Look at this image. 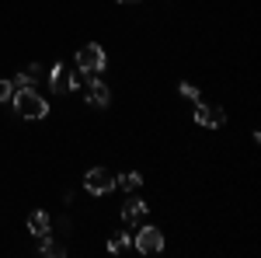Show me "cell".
I'll return each instance as SVG.
<instances>
[{"label":"cell","instance_id":"obj_17","mask_svg":"<svg viewBox=\"0 0 261 258\" xmlns=\"http://www.w3.org/2000/svg\"><path fill=\"white\" fill-rule=\"evenodd\" d=\"M24 74H32V77L39 80V77H42V74H45V70H42V63H32V66H28V70H24Z\"/></svg>","mask_w":261,"mask_h":258},{"label":"cell","instance_id":"obj_14","mask_svg":"<svg viewBox=\"0 0 261 258\" xmlns=\"http://www.w3.org/2000/svg\"><path fill=\"white\" fill-rule=\"evenodd\" d=\"M178 91H181V95H185L188 101H199V87H195V84H188V80H181Z\"/></svg>","mask_w":261,"mask_h":258},{"label":"cell","instance_id":"obj_18","mask_svg":"<svg viewBox=\"0 0 261 258\" xmlns=\"http://www.w3.org/2000/svg\"><path fill=\"white\" fill-rule=\"evenodd\" d=\"M122 4H125V0H122ZM133 4H136V0H133Z\"/></svg>","mask_w":261,"mask_h":258},{"label":"cell","instance_id":"obj_5","mask_svg":"<svg viewBox=\"0 0 261 258\" xmlns=\"http://www.w3.org/2000/svg\"><path fill=\"white\" fill-rule=\"evenodd\" d=\"M125 196H129V192H125ZM146 217H150V206H146L140 196H129V199H125V206H122V220H125L129 227L146 223Z\"/></svg>","mask_w":261,"mask_h":258},{"label":"cell","instance_id":"obj_7","mask_svg":"<svg viewBox=\"0 0 261 258\" xmlns=\"http://www.w3.org/2000/svg\"><path fill=\"white\" fill-rule=\"evenodd\" d=\"M28 230L35 234V238H45L49 230H53V220L45 209H35V213H28Z\"/></svg>","mask_w":261,"mask_h":258},{"label":"cell","instance_id":"obj_16","mask_svg":"<svg viewBox=\"0 0 261 258\" xmlns=\"http://www.w3.org/2000/svg\"><path fill=\"white\" fill-rule=\"evenodd\" d=\"M11 95H14V84L7 77H0V101H11Z\"/></svg>","mask_w":261,"mask_h":258},{"label":"cell","instance_id":"obj_10","mask_svg":"<svg viewBox=\"0 0 261 258\" xmlns=\"http://www.w3.org/2000/svg\"><path fill=\"white\" fill-rule=\"evenodd\" d=\"M143 185V175L140 171H129V175H115V189H125V192H136Z\"/></svg>","mask_w":261,"mask_h":258},{"label":"cell","instance_id":"obj_11","mask_svg":"<svg viewBox=\"0 0 261 258\" xmlns=\"http://www.w3.org/2000/svg\"><path fill=\"white\" fill-rule=\"evenodd\" d=\"M223 122H226L223 105H205V126H209V129H220Z\"/></svg>","mask_w":261,"mask_h":258},{"label":"cell","instance_id":"obj_12","mask_svg":"<svg viewBox=\"0 0 261 258\" xmlns=\"http://www.w3.org/2000/svg\"><path fill=\"white\" fill-rule=\"evenodd\" d=\"M125 248H129V234H112V238H108V251H112V255H119Z\"/></svg>","mask_w":261,"mask_h":258},{"label":"cell","instance_id":"obj_3","mask_svg":"<svg viewBox=\"0 0 261 258\" xmlns=\"http://www.w3.org/2000/svg\"><path fill=\"white\" fill-rule=\"evenodd\" d=\"M84 189L94 192V196H108V192L115 189V171H108V168H91V171L84 175Z\"/></svg>","mask_w":261,"mask_h":258},{"label":"cell","instance_id":"obj_13","mask_svg":"<svg viewBox=\"0 0 261 258\" xmlns=\"http://www.w3.org/2000/svg\"><path fill=\"white\" fill-rule=\"evenodd\" d=\"M84 80H87V74H84V70H73V74H66V84H70V91L84 87Z\"/></svg>","mask_w":261,"mask_h":258},{"label":"cell","instance_id":"obj_8","mask_svg":"<svg viewBox=\"0 0 261 258\" xmlns=\"http://www.w3.org/2000/svg\"><path fill=\"white\" fill-rule=\"evenodd\" d=\"M49 87H53L56 95L70 91V84H66V66H63V63H56V66L49 70Z\"/></svg>","mask_w":261,"mask_h":258},{"label":"cell","instance_id":"obj_9","mask_svg":"<svg viewBox=\"0 0 261 258\" xmlns=\"http://www.w3.org/2000/svg\"><path fill=\"white\" fill-rule=\"evenodd\" d=\"M39 251L45 258H63L66 255V244H60V241H53L49 234H45V238H39Z\"/></svg>","mask_w":261,"mask_h":258},{"label":"cell","instance_id":"obj_2","mask_svg":"<svg viewBox=\"0 0 261 258\" xmlns=\"http://www.w3.org/2000/svg\"><path fill=\"white\" fill-rule=\"evenodd\" d=\"M108 66V56H105V49H101L98 42H84L81 49H77V70L84 74H101Z\"/></svg>","mask_w":261,"mask_h":258},{"label":"cell","instance_id":"obj_6","mask_svg":"<svg viewBox=\"0 0 261 258\" xmlns=\"http://www.w3.org/2000/svg\"><path fill=\"white\" fill-rule=\"evenodd\" d=\"M84 87H87V101H91L94 108H105V105L112 101V91H108V84H101V80H98V74H87Z\"/></svg>","mask_w":261,"mask_h":258},{"label":"cell","instance_id":"obj_15","mask_svg":"<svg viewBox=\"0 0 261 258\" xmlns=\"http://www.w3.org/2000/svg\"><path fill=\"white\" fill-rule=\"evenodd\" d=\"M11 84H14V91H21V87H35V77H32V74H18Z\"/></svg>","mask_w":261,"mask_h":258},{"label":"cell","instance_id":"obj_4","mask_svg":"<svg viewBox=\"0 0 261 258\" xmlns=\"http://www.w3.org/2000/svg\"><path fill=\"white\" fill-rule=\"evenodd\" d=\"M133 244H136L140 255H161L164 251V234L157 230V227H143L140 223V234L133 238Z\"/></svg>","mask_w":261,"mask_h":258},{"label":"cell","instance_id":"obj_1","mask_svg":"<svg viewBox=\"0 0 261 258\" xmlns=\"http://www.w3.org/2000/svg\"><path fill=\"white\" fill-rule=\"evenodd\" d=\"M11 101H14V112H18L21 119H28V122L45 119V115H49V101L42 98L35 87H21V91H14Z\"/></svg>","mask_w":261,"mask_h":258}]
</instances>
